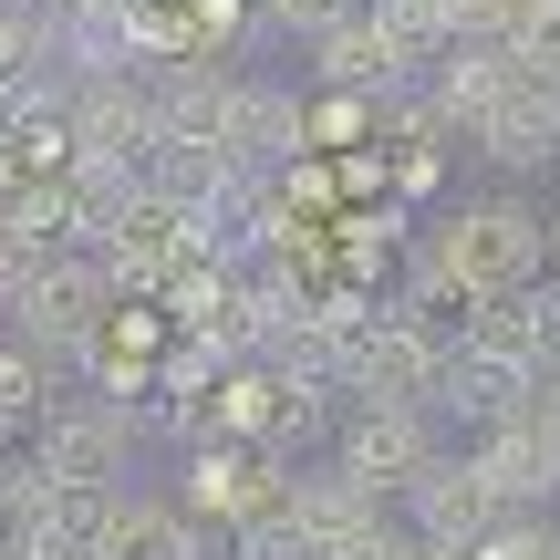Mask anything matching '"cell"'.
Returning a JSON list of instances; mask_svg holds the SVG:
<instances>
[{"mask_svg":"<svg viewBox=\"0 0 560 560\" xmlns=\"http://www.w3.org/2000/svg\"><path fill=\"white\" fill-rule=\"evenodd\" d=\"M21 62H32V21H11V11H0V83H11Z\"/></svg>","mask_w":560,"mask_h":560,"instance_id":"cell-1","label":"cell"}]
</instances>
